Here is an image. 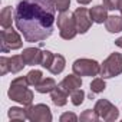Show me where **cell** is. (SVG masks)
Listing matches in <instances>:
<instances>
[{"label":"cell","mask_w":122,"mask_h":122,"mask_svg":"<svg viewBox=\"0 0 122 122\" xmlns=\"http://www.w3.org/2000/svg\"><path fill=\"white\" fill-rule=\"evenodd\" d=\"M122 73V55L118 52L111 53L101 65V76L103 79L115 78Z\"/></svg>","instance_id":"obj_4"},{"label":"cell","mask_w":122,"mask_h":122,"mask_svg":"<svg viewBox=\"0 0 122 122\" xmlns=\"http://www.w3.org/2000/svg\"><path fill=\"white\" fill-rule=\"evenodd\" d=\"M55 5H56V10L66 12V10H69L71 0H55Z\"/></svg>","instance_id":"obj_25"},{"label":"cell","mask_w":122,"mask_h":122,"mask_svg":"<svg viewBox=\"0 0 122 122\" xmlns=\"http://www.w3.org/2000/svg\"><path fill=\"white\" fill-rule=\"evenodd\" d=\"M53 57H55V53H52L50 50H43V57H42L40 66H43V68H46L49 71V68H50V65L53 62Z\"/></svg>","instance_id":"obj_24"},{"label":"cell","mask_w":122,"mask_h":122,"mask_svg":"<svg viewBox=\"0 0 122 122\" xmlns=\"http://www.w3.org/2000/svg\"><path fill=\"white\" fill-rule=\"evenodd\" d=\"M57 86L71 95V92H73L75 89L82 88V79H81V76H78L76 73H72V75L65 76V78L62 79V82H60Z\"/></svg>","instance_id":"obj_11"},{"label":"cell","mask_w":122,"mask_h":122,"mask_svg":"<svg viewBox=\"0 0 122 122\" xmlns=\"http://www.w3.org/2000/svg\"><path fill=\"white\" fill-rule=\"evenodd\" d=\"M73 15H75V22H76L78 33H81V35L86 33V32L91 29L92 22H93L92 17H91L89 10L85 9V7H78V9L73 12Z\"/></svg>","instance_id":"obj_9"},{"label":"cell","mask_w":122,"mask_h":122,"mask_svg":"<svg viewBox=\"0 0 122 122\" xmlns=\"http://www.w3.org/2000/svg\"><path fill=\"white\" fill-rule=\"evenodd\" d=\"M76 2L79 3V5H82V6H85V5H89L92 0H76Z\"/></svg>","instance_id":"obj_30"},{"label":"cell","mask_w":122,"mask_h":122,"mask_svg":"<svg viewBox=\"0 0 122 122\" xmlns=\"http://www.w3.org/2000/svg\"><path fill=\"white\" fill-rule=\"evenodd\" d=\"M73 73L78 76H98L101 75V65L93 59H76L72 65Z\"/></svg>","instance_id":"obj_6"},{"label":"cell","mask_w":122,"mask_h":122,"mask_svg":"<svg viewBox=\"0 0 122 122\" xmlns=\"http://www.w3.org/2000/svg\"><path fill=\"white\" fill-rule=\"evenodd\" d=\"M106 89V83L103 78H95L91 82V92L92 93H101Z\"/></svg>","instance_id":"obj_21"},{"label":"cell","mask_w":122,"mask_h":122,"mask_svg":"<svg viewBox=\"0 0 122 122\" xmlns=\"http://www.w3.org/2000/svg\"><path fill=\"white\" fill-rule=\"evenodd\" d=\"M0 46H2L0 50L3 53H7L10 50L22 49L23 40L13 27H9V29H3L2 33H0Z\"/></svg>","instance_id":"obj_5"},{"label":"cell","mask_w":122,"mask_h":122,"mask_svg":"<svg viewBox=\"0 0 122 122\" xmlns=\"http://www.w3.org/2000/svg\"><path fill=\"white\" fill-rule=\"evenodd\" d=\"M83 101H85V92L81 88L75 89L73 92H71V102H72V105L79 106V105L83 103Z\"/></svg>","instance_id":"obj_23"},{"label":"cell","mask_w":122,"mask_h":122,"mask_svg":"<svg viewBox=\"0 0 122 122\" xmlns=\"http://www.w3.org/2000/svg\"><path fill=\"white\" fill-rule=\"evenodd\" d=\"M60 122H76L79 118L73 113V112H65V113H62L60 115Z\"/></svg>","instance_id":"obj_26"},{"label":"cell","mask_w":122,"mask_h":122,"mask_svg":"<svg viewBox=\"0 0 122 122\" xmlns=\"http://www.w3.org/2000/svg\"><path fill=\"white\" fill-rule=\"evenodd\" d=\"M22 57L25 60L26 66H33V65H40L42 63V57L43 52L37 47H26L22 52Z\"/></svg>","instance_id":"obj_10"},{"label":"cell","mask_w":122,"mask_h":122,"mask_svg":"<svg viewBox=\"0 0 122 122\" xmlns=\"http://www.w3.org/2000/svg\"><path fill=\"white\" fill-rule=\"evenodd\" d=\"M118 10L121 12V16H122V0H119V9Z\"/></svg>","instance_id":"obj_31"},{"label":"cell","mask_w":122,"mask_h":122,"mask_svg":"<svg viewBox=\"0 0 122 122\" xmlns=\"http://www.w3.org/2000/svg\"><path fill=\"white\" fill-rule=\"evenodd\" d=\"M68 92H65L63 89H60L59 86H56L52 92H50V99L56 106H65L68 103Z\"/></svg>","instance_id":"obj_13"},{"label":"cell","mask_w":122,"mask_h":122,"mask_svg":"<svg viewBox=\"0 0 122 122\" xmlns=\"http://www.w3.org/2000/svg\"><path fill=\"white\" fill-rule=\"evenodd\" d=\"M13 15L15 25L26 42H42L52 36L56 19L55 0H19Z\"/></svg>","instance_id":"obj_1"},{"label":"cell","mask_w":122,"mask_h":122,"mask_svg":"<svg viewBox=\"0 0 122 122\" xmlns=\"http://www.w3.org/2000/svg\"><path fill=\"white\" fill-rule=\"evenodd\" d=\"M93 109L98 112L99 118H102L106 122H113V121H116L119 118L118 108L115 105H112L108 99H98Z\"/></svg>","instance_id":"obj_8"},{"label":"cell","mask_w":122,"mask_h":122,"mask_svg":"<svg viewBox=\"0 0 122 122\" xmlns=\"http://www.w3.org/2000/svg\"><path fill=\"white\" fill-rule=\"evenodd\" d=\"M55 88H56V82L53 78H46V79L43 78L42 82L35 86L36 92H39V93H50Z\"/></svg>","instance_id":"obj_18"},{"label":"cell","mask_w":122,"mask_h":122,"mask_svg":"<svg viewBox=\"0 0 122 122\" xmlns=\"http://www.w3.org/2000/svg\"><path fill=\"white\" fill-rule=\"evenodd\" d=\"M79 119H81L82 122H98L99 115H98V112H96L95 109H86V111H83V112L81 113Z\"/></svg>","instance_id":"obj_22"},{"label":"cell","mask_w":122,"mask_h":122,"mask_svg":"<svg viewBox=\"0 0 122 122\" xmlns=\"http://www.w3.org/2000/svg\"><path fill=\"white\" fill-rule=\"evenodd\" d=\"M6 73H9V63H7V57L2 56L0 57V75L5 76Z\"/></svg>","instance_id":"obj_27"},{"label":"cell","mask_w":122,"mask_h":122,"mask_svg":"<svg viewBox=\"0 0 122 122\" xmlns=\"http://www.w3.org/2000/svg\"><path fill=\"white\" fill-rule=\"evenodd\" d=\"M7 116L12 121H25V119H27L26 108L23 109V108H19V106H12L7 112Z\"/></svg>","instance_id":"obj_19"},{"label":"cell","mask_w":122,"mask_h":122,"mask_svg":"<svg viewBox=\"0 0 122 122\" xmlns=\"http://www.w3.org/2000/svg\"><path fill=\"white\" fill-rule=\"evenodd\" d=\"M57 27H59V35L65 40H71L78 35V27L75 22V15L71 12H60L57 16Z\"/></svg>","instance_id":"obj_3"},{"label":"cell","mask_w":122,"mask_h":122,"mask_svg":"<svg viewBox=\"0 0 122 122\" xmlns=\"http://www.w3.org/2000/svg\"><path fill=\"white\" fill-rule=\"evenodd\" d=\"M91 17L93 20V23H105V20L108 19V9L103 6V5H98V6H93L91 10Z\"/></svg>","instance_id":"obj_12"},{"label":"cell","mask_w":122,"mask_h":122,"mask_svg":"<svg viewBox=\"0 0 122 122\" xmlns=\"http://www.w3.org/2000/svg\"><path fill=\"white\" fill-rule=\"evenodd\" d=\"M105 27L111 33L122 32V16H116V15L108 16V19L105 20Z\"/></svg>","instance_id":"obj_14"},{"label":"cell","mask_w":122,"mask_h":122,"mask_svg":"<svg viewBox=\"0 0 122 122\" xmlns=\"http://www.w3.org/2000/svg\"><path fill=\"white\" fill-rule=\"evenodd\" d=\"M26 78H27V82H29L30 86H36V85H39V83L42 82L43 73H42V71H39V69H33V71H30V72L26 75Z\"/></svg>","instance_id":"obj_20"},{"label":"cell","mask_w":122,"mask_h":122,"mask_svg":"<svg viewBox=\"0 0 122 122\" xmlns=\"http://www.w3.org/2000/svg\"><path fill=\"white\" fill-rule=\"evenodd\" d=\"M7 63H9V72L10 73H19L26 66L22 55H13L12 57H7Z\"/></svg>","instance_id":"obj_15"},{"label":"cell","mask_w":122,"mask_h":122,"mask_svg":"<svg viewBox=\"0 0 122 122\" xmlns=\"http://www.w3.org/2000/svg\"><path fill=\"white\" fill-rule=\"evenodd\" d=\"M26 115H27V119L32 122H50L52 121L50 108L45 103L26 106Z\"/></svg>","instance_id":"obj_7"},{"label":"cell","mask_w":122,"mask_h":122,"mask_svg":"<svg viewBox=\"0 0 122 122\" xmlns=\"http://www.w3.org/2000/svg\"><path fill=\"white\" fill-rule=\"evenodd\" d=\"M103 6L108 10H118L119 9V0H103Z\"/></svg>","instance_id":"obj_28"},{"label":"cell","mask_w":122,"mask_h":122,"mask_svg":"<svg viewBox=\"0 0 122 122\" xmlns=\"http://www.w3.org/2000/svg\"><path fill=\"white\" fill-rule=\"evenodd\" d=\"M115 45H116L118 47H121V49H122V36H121V37H118V39L115 40Z\"/></svg>","instance_id":"obj_29"},{"label":"cell","mask_w":122,"mask_h":122,"mask_svg":"<svg viewBox=\"0 0 122 122\" xmlns=\"http://www.w3.org/2000/svg\"><path fill=\"white\" fill-rule=\"evenodd\" d=\"M29 86V82H27V78L26 76H19V78H15L10 83V88H9V98L23 106H29L32 105L33 102V92L27 88Z\"/></svg>","instance_id":"obj_2"},{"label":"cell","mask_w":122,"mask_h":122,"mask_svg":"<svg viewBox=\"0 0 122 122\" xmlns=\"http://www.w3.org/2000/svg\"><path fill=\"white\" fill-rule=\"evenodd\" d=\"M65 66H66L65 57H63L62 55H55L53 62H52V65H50V68H49V72H50L52 75H59V73L63 72Z\"/></svg>","instance_id":"obj_16"},{"label":"cell","mask_w":122,"mask_h":122,"mask_svg":"<svg viewBox=\"0 0 122 122\" xmlns=\"http://www.w3.org/2000/svg\"><path fill=\"white\" fill-rule=\"evenodd\" d=\"M15 20V15H12V7L6 6L3 7V10L0 12V25L3 29H9L12 27V23Z\"/></svg>","instance_id":"obj_17"}]
</instances>
